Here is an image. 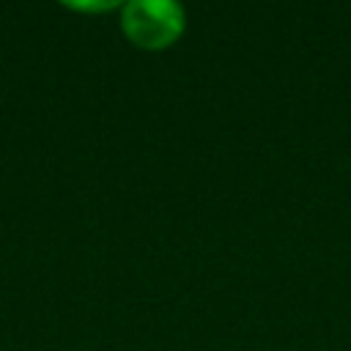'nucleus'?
Returning a JSON list of instances; mask_svg holds the SVG:
<instances>
[{
    "label": "nucleus",
    "mask_w": 351,
    "mask_h": 351,
    "mask_svg": "<svg viewBox=\"0 0 351 351\" xmlns=\"http://www.w3.org/2000/svg\"><path fill=\"white\" fill-rule=\"evenodd\" d=\"M121 25L134 44L145 49H159L181 36L184 8L173 0H132L123 5Z\"/></svg>",
    "instance_id": "f257e3e1"
}]
</instances>
